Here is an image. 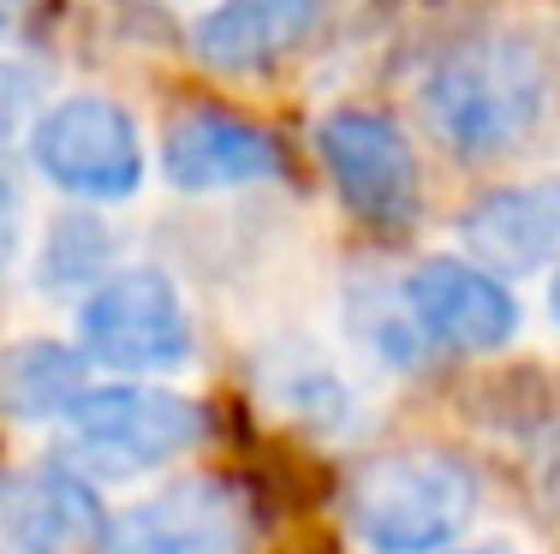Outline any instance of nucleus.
<instances>
[{
	"mask_svg": "<svg viewBox=\"0 0 560 554\" xmlns=\"http://www.w3.org/2000/svg\"><path fill=\"white\" fill-rule=\"evenodd\" d=\"M423 126L465 162L525 143L549 114V66L525 36H477L430 66L418 84Z\"/></svg>",
	"mask_w": 560,
	"mask_h": 554,
	"instance_id": "f257e3e1",
	"label": "nucleus"
},
{
	"mask_svg": "<svg viewBox=\"0 0 560 554\" xmlns=\"http://www.w3.org/2000/svg\"><path fill=\"white\" fill-rule=\"evenodd\" d=\"M477 483L447 453H388L358 471L352 531L376 554H442L471 524Z\"/></svg>",
	"mask_w": 560,
	"mask_h": 554,
	"instance_id": "f03ea898",
	"label": "nucleus"
},
{
	"mask_svg": "<svg viewBox=\"0 0 560 554\" xmlns=\"http://www.w3.org/2000/svg\"><path fill=\"white\" fill-rule=\"evenodd\" d=\"M203 435L191 400L150 381H108V388H84L72 412L60 417V447L72 471H96V478H138V471L167 465L173 453Z\"/></svg>",
	"mask_w": 560,
	"mask_h": 554,
	"instance_id": "7ed1b4c3",
	"label": "nucleus"
},
{
	"mask_svg": "<svg viewBox=\"0 0 560 554\" xmlns=\"http://www.w3.org/2000/svg\"><path fill=\"white\" fill-rule=\"evenodd\" d=\"M78 352L119 376H155L191 358V310L162 269H119L78 305Z\"/></svg>",
	"mask_w": 560,
	"mask_h": 554,
	"instance_id": "20e7f679",
	"label": "nucleus"
},
{
	"mask_svg": "<svg viewBox=\"0 0 560 554\" xmlns=\"http://www.w3.org/2000/svg\"><path fill=\"white\" fill-rule=\"evenodd\" d=\"M31 162L48 185L84 203H119L143 185V138L119 102L84 90L43 108V120L31 126Z\"/></svg>",
	"mask_w": 560,
	"mask_h": 554,
	"instance_id": "39448f33",
	"label": "nucleus"
},
{
	"mask_svg": "<svg viewBox=\"0 0 560 554\" xmlns=\"http://www.w3.org/2000/svg\"><path fill=\"white\" fill-rule=\"evenodd\" d=\"M316 150L335 179V191L358 209L364 221L399 227L418 209V155H411L406 131L370 108H340L316 126Z\"/></svg>",
	"mask_w": 560,
	"mask_h": 554,
	"instance_id": "423d86ee",
	"label": "nucleus"
},
{
	"mask_svg": "<svg viewBox=\"0 0 560 554\" xmlns=\"http://www.w3.org/2000/svg\"><path fill=\"white\" fill-rule=\"evenodd\" d=\"M411 328L447 352H495L518 334V298L477 262L430 257L399 286Z\"/></svg>",
	"mask_w": 560,
	"mask_h": 554,
	"instance_id": "0eeeda50",
	"label": "nucleus"
},
{
	"mask_svg": "<svg viewBox=\"0 0 560 554\" xmlns=\"http://www.w3.org/2000/svg\"><path fill=\"white\" fill-rule=\"evenodd\" d=\"M459 245L477 269L501 274H537L560 262V179H525L477 197L459 215Z\"/></svg>",
	"mask_w": 560,
	"mask_h": 554,
	"instance_id": "6e6552de",
	"label": "nucleus"
},
{
	"mask_svg": "<svg viewBox=\"0 0 560 554\" xmlns=\"http://www.w3.org/2000/svg\"><path fill=\"white\" fill-rule=\"evenodd\" d=\"M102 531L96 490L72 465L0 471V537L12 554H72Z\"/></svg>",
	"mask_w": 560,
	"mask_h": 554,
	"instance_id": "1a4fd4ad",
	"label": "nucleus"
},
{
	"mask_svg": "<svg viewBox=\"0 0 560 554\" xmlns=\"http://www.w3.org/2000/svg\"><path fill=\"white\" fill-rule=\"evenodd\" d=\"M167 179L179 191H238V185H257L280 174V150L269 131H257L250 120L226 108H185L167 126Z\"/></svg>",
	"mask_w": 560,
	"mask_h": 554,
	"instance_id": "9d476101",
	"label": "nucleus"
},
{
	"mask_svg": "<svg viewBox=\"0 0 560 554\" xmlns=\"http://www.w3.org/2000/svg\"><path fill=\"white\" fill-rule=\"evenodd\" d=\"M108 554H238V512L221 483H179V490L138 500L108 531Z\"/></svg>",
	"mask_w": 560,
	"mask_h": 554,
	"instance_id": "9b49d317",
	"label": "nucleus"
},
{
	"mask_svg": "<svg viewBox=\"0 0 560 554\" xmlns=\"http://www.w3.org/2000/svg\"><path fill=\"white\" fill-rule=\"evenodd\" d=\"M323 0H215L191 24V55L215 72H262L316 31Z\"/></svg>",
	"mask_w": 560,
	"mask_h": 554,
	"instance_id": "f8f14e48",
	"label": "nucleus"
},
{
	"mask_svg": "<svg viewBox=\"0 0 560 554\" xmlns=\"http://www.w3.org/2000/svg\"><path fill=\"white\" fill-rule=\"evenodd\" d=\"M84 388V352H66L55 340H24L0 352V405L12 417H66Z\"/></svg>",
	"mask_w": 560,
	"mask_h": 554,
	"instance_id": "ddd939ff",
	"label": "nucleus"
},
{
	"mask_svg": "<svg viewBox=\"0 0 560 554\" xmlns=\"http://www.w3.org/2000/svg\"><path fill=\"white\" fill-rule=\"evenodd\" d=\"M269 400L299 424L316 429H346L352 424V388L340 381L335 364H323L311 346H280L269 364Z\"/></svg>",
	"mask_w": 560,
	"mask_h": 554,
	"instance_id": "4468645a",
	"label": "nucleus"
},
{
	"mask_svg": "<svg viewBox=\"0 0 560 554\" xmlns=\"http://www.w3.org/2000/svg\"><path fill=\"white\" fill-rule=\"evenodd\" d=\"M36 120H43V108H36V78H31V66L0 60V143H7L12 131H31Z\"/></svg>",
	"mask_w": 560,
	"mask_h": 554,
	"instance_id": "2eb2a0df",
	"label": "nucleus"
},
{
	"mask_svg": "<svg viewBox=\"0 0 560 554\" xmlns=\"http://www.w3.org/2000/svg\"><path fill=\"white\" fill-rule=\"evenodd\" d=\"M19 245H24V203H19V191H12V179H0V274L12 269Z\"/></svg>",
	"mask_w": 560,
	"mask_h": 554,
	"instance_id": "dca6fc26",
	"label": "nucleus"
},
{
	"mask_svg": "<svg viewBox=\"0 0 560 554\" xmlns=\"http://www.w3.org/2000/svg\"><path fill=\"white\" fill-rule=\"evenodd\" d=\"M447 554H518L513 543H465V549H447Z\"/></svg>",
	"mask_w": 560,
	"mask_h": 554,
	"instance_id": "f3484780",
	"label": "nucleus"
},
{
	"mask_svg": "<svg viewBox=\"0 0 560 554\" xmlns=\"http://www.w3.org/2000/svg\"><path fill=\"white\" fill-rule=\"evenodd\" d=\"M549 310H555V322H560V262H555V274H549Z\"/></svg>",
	"mask_w": 560,
	"mask_h": 554,
	"instance_id": "a211bd4d",
	"label": "nucleus"
},
{
	"mask_svg": "<svg viewBox=\"0 0 560 554\" xmlns=\"http://www.w3.org/2000/svg\"><path fill=\"white\" fill-rule=\"evenodd\" d=\"M0 554H12V549H0Z\"/></svg>",
	"mask_w": 560,
	"mask_h": 554,
	"instance_id": "6ab92c4d",
	"label": "nucleus"
}]
</instances>
